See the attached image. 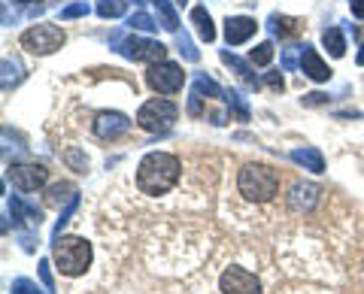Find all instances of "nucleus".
<instances>
[{"label": "nucleus", "instance_id": "b1692460", "mask_svg": "<svg viewBox=\"0 0 364 294\" xmlns=\"http://www.w3.org/2000/svg\"><path fill=\"white\" fill-rule=\"evenodd\" d=\"M249 61L255 67H267L273 61V43H258V46L249 52Z\"/></svg>", "mask_w": 364, "mask_h": 294}, {"label": "nucleus", "instance_id": "473e14b6", "mask_svg": "<svg viewBox=\"0 0 364 294\" xmlns=\"http://www.w3.org/2000/svg\"><path fill=\"white\" fill-rule=\"evenodd\" d=\"M264 82H267V88H273V92H282V88H286V82H282V76L273 70V73H267L264 76Z\"/></svg>", "mask_w": 364, "mask_h": 294}, {"label": "nucleus", "instance_id": "9d476101", "mask_svg": "<svg viewBox=\"0 0 364 294\" xmlns=\"http://www.w3.org/2000/svg\"><path fill=\"white\" fill-rule=\"evenodd\" d=\"M131 131V119L124 112H100L95 119V134L100 140H119Z\"/></svg>", "mask_w": 364, "mask_h": 294}, {"label": "nucleus", "instance_id": "423d86ee", "mask_svg": "<svg viewBox=\"0 0 364 294\" xmlns=\"http://www.w3.org/2000/svg\"><path fill=\"white\" fill-rule=\"evenodd\" d=\"M64 31L58 25H33L21 33V49H28L31 55H52L64 46Z\"/></svg>", "mask_w": 364, "mask_h": 294}, {"label": "nucleus", "instance_id": "2eb2a0df", "mask_svg": "<svg viewBox=\"0 0 364 294\" xmlns=\"http://www.w3.org/2000/svg\"><path fill=\"white\" fill-rule=\"evenodd\" d=\"M9 212H13V219H16V228H21V224L40 228V222H43V212H40L37 207H31V203L18 200V197L9 200Z\"/></svg>", "mask_w": 364, "mask_h": 294}, {"label": "nucleus", "instance_id": "c756f323", "mask_svg": "<svg viewBox=\"0 0 364 294\" xmlns=\"http://www.w3.org/2000/svg\"><path fill=\"white\" fill-rule=\"evenodd\" d=\"M79 16H88V4H70L61 9V18L70 21V18H79Z\"/></svg>", "mask_w": 364, "mask_h": 294}, {"label": "nucleus", "instance_id": "dca6fc26", "mask_svg": "<svg viewBox=\"0 0 364 294\" xmlns=\"http://www.w3.org/2000/svg\"><path fill=\"white\" fill-rule=\"evenodd\" d=\"M301 25L304 21L289 18V16H270L267 18V31L273 33V37H298V33L304 31Z\"/></svg>", "mask_w": 364, "mask_h": 294}, {"label": "nucleus", "instance_id": "aec40b11", "mask_svg": "<svg viewBox=\"0 0 364 294\" xmlns=\"http://www.w3.org/2000/svg\"><path fill=\"white\" fill-rule=\"evenodd\" d=\"M158 16H161V25L170 31V33H179V18H176V9L170 6V0H152Z\"/></svg>", "mask_w": 364, "mask_h": 294}, {"label": "nucleus", "instance_id": "4c0bfd02", "mask_svg": "<svg viewBox=\"0 0 364 294\" xmlns=\"http://www.w3.org/2000/svg\"><path fill=\"white\" fill-rule=\"evenodd\" d=\"M67 188H70V185H58V188H52V195H49V200H52V203H58V200H64L67 195H61V191H67Z\"/></svg>", "mask_w": 364, "mask_h": 294}, {"label": "nucleus", "instance_id": "ea45409f", "mask_svg": "<svg viewBox=\"0 0 364 294\" xmlns=\"http://www.w3.org/2000/svg\"><path fill=\"white\" fill-rule=\"evenodd\" d=\"M173 4H176V6H186V4H188V0H173Z\"/></svg>", "mask_w": 364, "mask_h": 294}, {"label": "nucleus", "instance_id": "f257e3e1", "mask_svg": "<svg viewBox=\"0 0 364 294\" xmlns=\"http://www.w3.org/2000/svg\"><path fill=\"white\" fill-rule=\"evenodd\" d=\"M179 183V158L170 152H149L136 167V185L143 195H167Z\"/></svg>", "mask_w": 364, "mask_h": 294}, {"label": "nucleus", "instance_id": "a878e982", "mask_svg": "<svg viewBox=\"0 0 364 294\" xmlns=\"http://www.w3.org/2000/svg\"><path fill=\"white\" fill-rule=\"evenodd\" d=\"M128 28L131 31H143V33H152L158 25H155V18L149 16V13H134L131 18H128Z\"/></svg>", "mask_w": 364, "mask_h": 294}, {"label": "nucleus", "instance_id": "5701e85b", "mask_svg": "<svg viewBox=\"0 0 364 294\" xmlns=\"http://www.w3.org/2000/svg\"><path fill=\"white\" fill-rule=\"evenodd\" d=\"M222 61H225L228 67H234V70L240 73V76H243V79H246V82L252 85V88H258V79L252 76V70H249V64H243L240 58H237V55H231V52H222Z\"/></svg>", "mask_w": 364, "mask_h": 294}, {"label": "nucleus", "instance_id": "58836bf2", "mask_svg": "<svg viewBox=\"0 0 364 294\" xmlns=\"http://www.w3.org/2000/svg\"><path fill=\"white\" fill-rule=\"evenodd\" d=\"M355 61L364 67V43H361V49H358V55H355Z\"/></svg>", "mask_w": 364, "mask_h": 294}, {"label": "nucleus", "instance_id": "7c9ffc66", "mask_svg": "<svg viewBox=\"0 0 364 294\" xmlns=\"http://www.w3.org/2000/svg\"><path fill=\"white\" fill-rule=\"evenodd\" d=\"M40 279L46 291H55V279H52V270H49V261H40Z\"/></svg>", "mask_w": 364, "mask_h": 294}, {"label": "nucleus", "instance_id": "f03ea898", "mask_svg": "<svg viewBox=\"0 0 364 294\" xmlns=\"http://www.w3.org/2000/svg\"><path fill=\"white\" fill-rule=\"evenodd\" d=\"M237 188L246 200H255V203H267L277 197L279 191V173L267 164H246L240 176H237Z\"/></svg>", "mask_w": 364, "mask_h": 294}, {"label": "nucleus", "instance_id": "f3484780", "mask_svg": "<svg viewBox=\"0 0 364 294\" xmlns=\"http://www.w3.org/2000/svg\"><path fill=\"white\" fill-rule=\"evenodd\" d=\"M191 25H195L198 37L203 43H213L215 40V25H213L210 13H207V6H195V9H191Z\"/></svg>", "mask_w": 364, "mask_h": 294}, {"label": "nucleus", "instance_id": "a211bd4d", "mask_svg": "<svg viewBox=\"0 0 364 294\" xmlns=\"http://www.w3.org/2000/svg\"><path fill=\"white\" fill-rule=\"evenodd\" d=\"M322 43H325V49L331 52V58H343L346 55V40H343V33H340L337 28H325L322 31Z\"/></svg>", "mask_w": 364, "mask_h": 294}, {"label": "nucleus", "instance_id": "cd10ccee", "mask_svg": "<svg viewBox=\"0 0 364 294\" xmlns=\"http://www.w3.org/2000/svg\"><path fill=\"white\" fill-rule=\"evenodd\" d=\"M225 100H228V107L237 112V119H240V121H249V107L240 100V94H237V92H225Z\"/></svg>", "mask_w": 364, "mask_h": 294}, {"label": "nucleus", "instance_id": "2f4dec72", "mask_svg": "<svg viewBox=\"0 0 364 294\" xmlns=\"http://www.w3.org/2000/svg\"><path fill=\"white\" fill-rule=\"evenodd\" d=\"M188 112H191V116H200V112H203V97L198 92H191V97H188Z\"/></svg>", "mask_w": 364, "mask_h": 294}, {"label": "nucleus", "instance_id": "1a4fd4ad", "mask_svg": "<svg viewBox=\"0 0 364 294\" xmlns=\"http://www.w3.org/2000/svg\"><path fill=\"white\" fill-rule=\"evenodd\" d=\"M222 294H261V282L243 267H228L219 279Z\"/></svg>", "mask_w": 364, "mask_h": 294}, {"label": "nucleus", "instance_id": "6ab92c4d", "mask_svg": "<svg viewBox=\"0 0 364 294\" xmlns=\"http://www.w3.org/2000/svg\"><path fill=\"white\" fill-rule=\"evenodd\" d=\"M21 79H25V67H21L18 58H4V92L16 88Z\"/></svg>", "mask_w": 364, "mask_h": 294}, {"label": "nucleus", "instance_id": "ddd939ff", "mask_svg": "<svg viewBox=\"0 0 364 294\" xmlns=\"http://www.w3.org/2000/svg\"><path fill=\"white\" fill-rule=\"evenodd\" d=\"M318 185H313V183H294L291 185V195H289V207L294 209V212H310L316 203H318Z\"/></svg>", "mask_w": 364, "mask_h": 294}, {"label": "nucleus", "instance_id": "0eeeda50", "mask_svg": "<svg viewBox=\"0 0 364 294\" xmlns=\"http://www.w3.org/2000/svg\"><path fill=\"white\" fill-rule=\"evenodd\" d=\"M146 85L158 94H176L186 85V73L173 61H158V64H149V70H146Z\"/></svg>", "mask_w": 364, "mask_h": 294}, {"label": "nucleus", "instance_id": "bb28decb", "mask_svg": "<svg viewBox=\"0 0 364 294\" xmlns=\"http://www.w3.org/2000/svg\"><path fill=\"white\" fill-rule=\"evenodd\" d=\"M76 207H79V195H73V197H70V203H67V209L61 212V219H58V222H55L52 240H58V236H61V231H64V224H67V222H70V219H73V212H76Z\"/></svg>", "mask_w": 364, "mask_h": 294}, {"label": "nucleus", "instance_id": "412c9836", "mask_svg": "<svg viewBox=\"0 0 364 294\" xmlns=\"http://www.w3.org/2000/svg\"><path fill=\"white\" fill-rule=\"evenodd\" d=\"M128 9V0H97V16L100 18H119Z\"/></svg>", "mask_w": 364, "mask_h": 294}, {"label": "nucleus", "instance_id": "4be33fe9", "mask_svg": "<svg viewBox=\"0 0 364 294\" xmlns=\"http://www.w3.org/2000/svg\"><path fill=\"white\" fill-rule=\"evenodd\" d=\"M191 92H198L200 97H203V94H207V97H225V92L213 82L207 73H198V76H195V88H191Z\"/></svg>", "mask_w": 364, "mask_h": 294}, {"label": "nucleus", "instance_id": "7ed1b4c3", "mask_svg": "<svg viewBox=\"0 0 364 294\" xmlns=\"http://www.w3.org/2000/svg\"><path fill=\"white\" fill-rule=\"evenodd\" d=\"M52 258L64 276H82L91 267V243L82 236H58L52 240Z\"/></svg>", "mask_w": 364, "mask_h": 294}, {"label": "nucleus", "instance_id": "c85d7f7f", "mask_svg": "<svg viewBox=\"0 0 364 294\" xmlns=\"http://www.w3.org/2000/svg\"><path fill=\"white\" fill-rule=\"evenodd\" d=\"M9 294H40V288L33 285L31 279H16L13 285H9Z\"/></svg>", "mask_w": 364, "mask_h": 294}, {"label": "nucleus", "instance_id": "c9c22d12", "mask_svg": "<svg viewBox=\"0 0 364 294\" xmlns=\"http://www.w3.org/2000/svg\"><path fill=\"white\" fill-rule=\"evenodd\" d=\"M67 161H70V164L76 167V170H85V167H88V161H85V158H82V155H79L76 149H73L70 155H67Z\"/></svg>", "mask_w": 364, "mask_h": 294}, {"label": "nucleus", "instance_id": "4468645a", "mask_svg": "<svg viewBox=\"0 0 364 294\" xmlns=\"http://www.w3.org/2000/svg\"><path fill=\"white\" fill-rule=\"evenodd\" d=\"M289 158L294 164H301L304 170H310V173H325V158L318 149H313V146H304V149H291Z\"/></svg>", "mask_w": 364, "mask_h": 294}, {"label": "nucleus", "instance_id": "f704fd0d", "mask_svg": "<svg viewBox=\"0 0 364 294\" xmlns=\"http://www.w3.org/2000/svg\"><path fill=\"white\" fill-rule=\"evenodd\" d=\"M298 49V46H294ZM294 49H286L282 52V67H286V70H294V67H298V58H294Z\"/></svg>", "mask_w": 364, "mask_h": 294}, {"label": "nucleus", "instance_id": "f8f14e48", "mask_svg": "<svg viewBox=\"0 0 364 294\" xmlns=\"http://www.w3.org/2000/svg\"><path fill=\"white\" fill-rule=\"evenodd\" d=\"M301 70L304 76H310L313 82H328L331 79V67H328L322 58H318V52L313 46H301Z\"/></svg>", "mask_w": 364, "mask_h": 294}, {"label": "nucleus", "instance_id": "39448f33", "mask_svg": "<svg viewBox=\"0 0 364 294\" xmlns=\"http://www.w3.org/2000/svg\"><path fill=\"white\" fill-rule=\"evenodd\" d=\"M176 116H179V109H176L173 100L155 97V100H146V104L140 107V112H136V124L149 134H164V131L173 128Z\"/></svg>", "mask_w": 364, "mask_h": 294}, {"label": "nucleus", "instance_id": "9b49d317", "mask_svg": "<svg viewBox=\"0 0 364 294\" xmlns=\"http://www.w3.org/2000/svg\"><path fill=\"white\" fill-rule=\"evenodd\" d=\"M255 31H258V21L249 18V16H234V18L225 21V40H228V46H240V43L252 40Z\"/></svg>", "mask_w": 364, "mask_h": 294}, {"label": "nucleus", "instance_id": "72a5a7b5", "mask_svg": "<svg viewBox=\"0 0 364 294\" xmlns=\"http://www.w3.org/2000/svg\"><path fill=\"white\" fill-rule=\"evenodd\" d=\"M304 104H306V107H318V104H328V94H322V92L304 94Z\"/></svg>", "mask_w": 364, "mask_h": 294}, {"label": "nucleus", "instance_id": "393cba45", "mask_svg": "<svg viewBox=\"0 0 364 294\" xmlns=\"http://www.w3.org/2000/svg\"><path fill=\"white\" fill-rule=\"evenodd\" d=\"M176 49L186 61H200V52L195 49V43L188 40V33H176Z\"/></svg>", "mask_w": 364, "mask_h": 294}, {"label": "nucleus", "instance_id": "20e7f679", "mask_svg": "<svg viewBox=\"0 0 364 294\" xmlns=\"http://www.w3.org/2000/svg\"><path fill=\"white\" fill-rule=\"evenodd\" d=\"M112 49L131 61H146V64H158L167 58V46L158 40H146V37H122V31L112 33Z\"/></svg>", "mask_w": 364, "mask_h": 294}, {"label": "nucleus", "instance_id": "e433bc0d", "mask_svg": "<svg viewBox=\"0 0 364 294\" xmlns=\"http://www.w3.org/2000/svg\"><path fill=\"white\" fill-rule=\"evenodd\" d=\"M349 9L355 18H364V0H349Z\"/></svg>", "mask_w": 364, "mask_h": 294}, {"label": "nucleus", "instance_id": "6e6552de", "mask_svg": "<svg viewBox=\"0 0 364 294\" xmlns=\"http://www.w3.org/2000/svg\"><path fill=\"white\" fill-rule=\"evenodd\" d=\"M6 179L18 191H37L49 183V170H46L43 164H13L6 170Z\"/></svg>", "mask_w": 364, "mask_h": 294}]
</instances>
